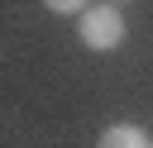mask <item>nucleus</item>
Returning <instances> with one entry per match:
<instances>
[{
    "label": "nucleus",
    "instance_id": "nucleus-2",
    "mask_svg": "<svg viewBox=\"0 0 153 148\" xmlns=\"http://www.w3.org/2000/svg\"><path fill=\"white\" fill-rule=\"evenodd\" d=\"M100 148H148V134L139 124H110L100 134Z\"/></svg>",
    "mask_w": 153,
    "mask_h": 148
},
{
    "label": "nucleus",
    "instance_id": "nucleus-1",
    "mask_svg": "<svg viewBox=\"0 0 153 148\" xmlns=\"http://www.w3.org/2000/svg\"><path fill=\"white\" fill-rule=\"evenodd\" d=\"M124 33H129V24H124V14H120L115 5H91V10H81V43H86V48L110 53V48L124 43Z\"/></svg>",
    "mask_w": 153,
    "mask_h": 148
}]
</instances>
